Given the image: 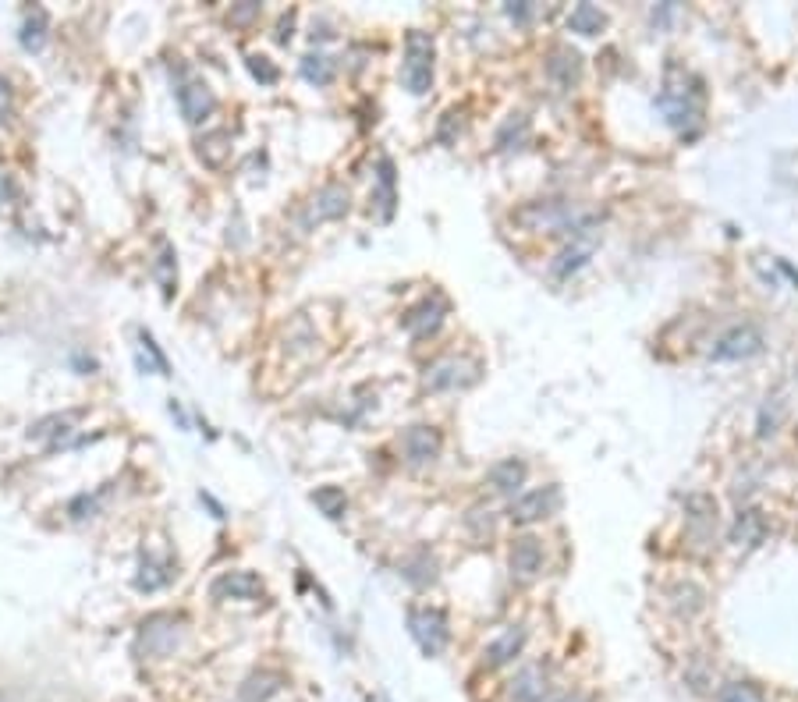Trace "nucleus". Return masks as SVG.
Wrapping results in <instances>:
<instances>
[{
    "mask_svg": "<svg viewBox=\"0 0 798 702\" xmlns=\"http://www.w3.org/2000/svg\"><path fill=\"white\" fill-rule=\"evenodd\" d=\"M401 578L412 582V585H430L437 578V557L430 550H419L412 561L401 564Z\"/></svg>",
    "mask_w": 798,
    "mask_h": 702,
    "instance_id": "obj_30",
    "label": "nucleus"
},
{
    "mask_svg": "<svg viewBox=\"0 0 798 702\" xmlns=\"http://www.w3.org/2000/svg\"><path fill=\"white\" fill-rule=\"evenodd\" d=\"M692 75L681 67V64H668V71H664V93L657 96V103H660V110L668 114V121L678 131H689L692 135V128L700 131V121H702V89H700V78L692 82V86H685Z\"/></svg>",
    "mask_w": 798,
    "mask_h": 702,
    "instance_id": "obj_1",
    "label": "nucleus"
},
{
    "mask_svg": "<svg viewBox=\"0 0 798 702\" xmlns=\"http://www.w3.org/2000/svg\"><path fill=\"white\" fill-rule=\"evenodd\" d=\"M472 383H479V366L472 358H444L437 366L426 369L422 387L426 390H469Z\"/></svg>",
    "mask_w": 798,
    "mask_h": 702,
    "instance_id": "obj_7",
    "label": "nucleus"
},
{
    "mask_svg": "<svg viewBox=\"0 0 798 702\" xmlns=\"http://www.w3.org/2000/svg\"><path fill=\"white\" fill-rule=\"evenodd\" d=\"M401 454L412 469H422V465H433L437 454H440V433L433 426H409L401 433Z\"/></svg>",
    "mask_w": 798,
    "mask_h": 702,
    "instance_id": "obj_10",
    "label": "nucleus"
},
{
    "mask_svg": "<svg viewBox=\"0 0 798 702\" xmlns=\"http://www.w3.org/2000/svg\"><path fill=\"white\" fill-rule=\"evenodd\" d=\"M543 692H546V667H543V664H529V667H522L514 674V681H511V688H508V699L540 702Z\"/></svg>",
    "mask_w": 798,
    "mask_h": 702,
    "instance_id": "obj_18",
    "label": "nucleus"
},
{
    "mask_svg": "<svg viewBox=\"0 0 798 702\" xmlns=\"http://www.w3.org/2000/svg\"><path fill=\"white\" fill-rule=\"evenodd\" d=\"M185 635V621L174 617V614H150L142 625H139V635H135V656H171L178 649V642Z\"/></svg>",
    "mask_w": 798,
    "mask_h": 702,
    "instance_id": "obj_3",
    "label": "nucleus"
},
{
    "mask_svg": "<svg viewBox=\"0 0 798 702\" xmlns=\"http://www.w3.org/2000/svg\"><path fill=\"white\" fill-rule=\"evenodd\" d=\"M15 110V96H11V82L0 75V121H7Z\"/></svg>",
    "mask_w": 798,
    "mask_h": 702,
    "instance_id": "obj_37",
    "label": "nucleus"
},
{
    "mask_svg": "<svg viewBox=\"0 0 798 702\" xmlns=\"http://www.w3.org/2000/svg\"><path fill=\"white\" fill-rule=\"evenodd\" d=\"M139 369L142 373H157V377H171V362L160 351V345L153 341L150 330H139Z\"/></svg>",
    "mask_w": 798,
    "mask_h": 702,
    "instance_id": "obj_24",
    "label": "nucleus"
},
{
    "mask_svg": "<svg viewBox=\"0 0 798 702\" xmlns=\"http://www.w3.org/2000/svg\"><path fill=\"white\" fill-rule=\"evenodd\" d=\"M96 508H99V497H89V493H82V497H75V501H71V518H75V521H82V518H93L96 514Z\"/></svg>",
    "mask_w": 798,
    "mask_h": 702,
    "instance_id": "obj_36",
    "label": "nucleus"
},
{
    "mask_svg": "<svg viewBox=\"0 0 798 702\" xmlns=\"http://www.w3.org/2000/svg\"><path fill=\"white\" fill-rule=\"evenodd\" d=\"M47 32H50V18L43 7H32L22 22V32H18V43L29 50V54H39L47 46Z\"/></svg>",
    "mask_w": 798,
    "mask_h": 702,
    "instance_id": "obj_23",
    "label": "nucleus"
},
{
    "mask_svg": "<svg viewBox=\"0 0 798 702\" xmlns=\"http://www.w3.org/2000/svg\"><path fill=\"white\" fill-rule=\"evenodd\" d=\"M486 482L497 490V493H514L522 482H525V465L518 461V458H504V461H497V465H490V472H486Z\"/></svg>",
    "mask_w": 798,
    "mask_h": 702,
    "instance_id": "obj_22",
    "label": "nucleus"
},
{
    "mask_svg": "<svg viewBox=\"0 0 798 702\" xmlns=\"http://www.w3.org/2000/svg\"><path fill=\"white\" fill-rule=\"evenodd\" d=\"M401 82L412 96H426L433 86V36L430 32H409L405 36V64Z\"/></svg>",
    "mask_w": 798,
    "mask_h": 702,
    "instance_id": "obj_4",
    "label": "nucleus"
},
{
    "mask_svg": "<svg viewBox=\"0 0 798 702\" xmlns=\"http://www.w3.org/2000/svg\"><path fill=\"white\" fill-rule=\"evenodd\" d=\"M210 596L213 600H255L263 596V582L253 572H223L221 578H213Z\"/></svg>",
    "mask_w": 798,
    "mask_h": 702,
    "instance_id": "obj_12",
    "label": "nucleus"
},
{
    "mask_svg": "<svg viewBox=\"0 0 798 702\" xmlns=\"http://www.w3.org/2000/svg\"><path fill=\"white\" fill-rule=\"evenodd\" d=\"M18 199V181H15V174H4L0 170V202H15Z\"/></svg>",
    "mask_w": 798,
    "mask_h": 702,
    "instance_id": "obj_39",
    "label": "nucleus"
},
{
    "mask_svg": "<svg viewBox=\"0 0 798 702\" xmlns=\"http://www.w3.org/2000/svg\"><path fill=\"white\" fill-rule=\"evenodd\" d=\"M351 206V195L345 185H337V181H330V185H323L316 191V199H313V206H309V223H319V221H337V217H345Z\"/></svg>",
    "mask_w": 798,
    "mask_h": 702,
    "instance_id": "obj_14",
    "label": "nucleus"
},
{
    "mask_svg": "<svg viewBox=\"0 0 798 702\" xmlns=\"http://www.w3.org/2000/svg\"><path fill=\"white\" fill-rule=\"evenodd\" d=\"M302 78L313 86H330L334 82V61L326 54H306L302 57Z\"/></svg>",
    "mask_w": 798,
    "mask_h": 702,
    "instance_id": "obj_32",
    "label": "nucleus"
},
{
    "mask_svg": "<svg viewBox=\"0 0 798 702\" xmlns=\"http://www.w3.org/2000/svg\"><path fill=\"white\" fill-rule=\"evenodd\" d=\"M195 153L206 167H223L231 157V131L227 128H213L195 142Z\"/></svg>",
    "mask_w": 798,
    "mask_h": 702,
    "instance_id": "obj_20",
    "label": "nucleus"
},
{
    "mask_svg": "<svg viewBox=\"0 0 798 702\" xmlns=\"http://www.w3.org/2000/svg\"><path fill=\"white\" fill-rule=\"evenodd\" d=\"M249 64V71H253V78H259L263 86H274L277 78H281V71H277V64H270V57H263V54H249L245 57Z\"/></svg>",
    "mask_w": 798,
    "mask_h": 702,
    "instance_id": "obj_35",
    "label": "nucleus"
},
{
    "mask_svg": "<svg viewBox=\"0 0 798 702\" xmlns=\"http://www.w3.org/2000/svg\"><path fill=\"white\" fill-rule=\"evenodd\" d=\"M409 632H412V638L426 656H440L447 649V642H451L447 614L440 606H412L409 610Z\"/></svg>",
    "mask_w": 798,
    "mask_h": 702,
    "instance_id": "obj_5",
    "label": "nucleus"
},
{
    "mask_svg": "<svg viewBox=\"0 0 798 702\" xmlns=\"http://www.w3.org/2000/svg\"><path fill=\"white\" fill-rule=\"evenodd\" d=\"M373 202L380 206V221L394 217V206H398V174H394V160L380 157L377 163V191H373Z\"/></svg>",
    "mask_w": 798,
    "mask_h": 702,
    "instance_id": "obj_19",
    "label": "nucleus"
},
{
    "mask_svg": "<svg viewBox=\"0 0 798 702\" xmlns=\"http://www.w3.org/2000/svg\"><path fill=\"white\" fill-rule=\"evenodd\" d=\"M504 11H508L511 22H518V26H525V22L533 18V4H525V0H518V4H508Z\"/></svg>",
    "mask_w": 798,
    "mask_h": 702,
    "instance_id": "obj_38",
    "label": "nucleus"
},
{
    "mask_svg": "<svg viewBox=\"0 0 798 702\" xmlns=\"http://www.w3.org/2000/svg\"><path fill=\"white\" fill-rule=\"evenodd\" d=\"M253 15H259V4H253V0H249L245 7H238V11H234V22H249Z\"/></svg>",
    "mask_w": 798,
    "mask_h": 702,
    "instance_id": "obj_40",
    "label": "nucleus"
},
{
    "mask_svg": "<svg viewBox=\"0 0 798 702\" xmlns=\"http://www.w3.org/2000/svg\"><path fill=\"white\" fill-rule=\"evenodd\" d=\"M511 572L525 582L543 572V542L536 536H518L511 542Z\"/></svg>",
    "mask_w": 798,
    "mask_h": 702,
    "instance_id": "obj_16",
    "label": "nucleus"
},
{
    "mask_svg": "<svg viewBox=\"0 0 798 702\" xmlns=\"http://www.w3.org/2000/svg\"><path fill=\"white\" fill-rule=\"evenodd\" d=\"M763 351V334L760 326L752 323H738V326H728L713 345H710V358L713 362H741V358H752Z\"/></svg>",
    "mask_w": 798,
    "mask_h": 702,
    "instance_id": "obj_6",
    "label": "nucleus"
},
{
    "mask_svg": "<svg viewBox=\"0 0 798 702\" xmlns=\"http://www.w3.org/2000/svg\"><path fill=\"white\" fill-rule=\"evenodd\" d=\"M557 702H589V699H586V696H561Z\"/></svg>",
    "mask_w": 798,
    "mask_h": 702,
    "instance_id": "obj_42",
    "label": "nucleus"
},
{
    "mask_svg": "<svg viewBox=\"0 0 798 702\" xmlns=\"http://www.w3.org/2000/svg\"><path fill=\"white\" fill-rule=\"evenodd\" d=\"M568 29L578 36H596L606 29V15L596 4H578L572 15H568Z\"/></svg>",
    "mask_w": 798,
    "mask_h": 702,
    "instance_id": "obj_28",
    "label": "nucleus"
},
{
    "mask_svg": "<svg viewBox=\"0 0 798 702\" xmlns=\"http://www.w3.org/2000/svg\"><path fill=\"white\" fill-rule=\"evenodd\" d=\"M171 578H174L171 564H160V561H153V557L146 553V557L139 561V572H135V589H139V593H157Z\"/></svg>",
    "mask_w": 798,
    "mask_h": 702,
    "instance_id": "obj_25",
    "label": "nucleus"
},
{
    "mask_svg": "<svg viewBox=\"0 0 798 702\" xmlns=\"http://www.w3.org/2000/svg\"><path fill=\"white\" fill-rule=\"evenodd\" d=\"M309 501H313L330 521H341V518L348 514V497H345L341 486H316V490L309 493Z\"/></svg>",
    "mask_w": 798,
    "mask_h": 702,
    "instance_id": "obj_27",
    "label": "nucleus"
},
{
    "mask_svg": "<svg viewBox=\"0 0 798 702\" xmlns=\"http://www.w3.org/2000/svg\"><path fill=\"white\" fill-rule=\"evenodd\" d=\"M720 702H766V699L752 681H728L720 688Z\"/></svg>",
    "mask_w": 798,
    "mask_h": 702,
    "instance_id": "obj_34",
    "label": "nucleus"
},
{
    "mask_svg": "<svg viewBox=\"0 0 798 702\" xmlns=\"http://www.w3.org/2000/svg\"><path fill=\"white\" fill-rule=\"evenodd\" d=\"M596 245H600V227L596 223H589L586 231H578V234H572V242L557 253V259H554V266H550V274L561 281V277H572L575 270H582L586 263H589V255L596 253Z\"/></svg>",
    "mask_w": 798,
    "mask_h": 702,
    "instance_id": "obj_9",
    "label": "nucleus"
},
{
    "mask_svg": "<svg viewBox=\"0 0 798 702\" xmlns=\"http://www.w3.org/2000/svg\"><path fill=\"white\" fill-rule=\"evenodd\" d=\"M71 422L75 415H50V418H39L29 429V440H47L50 447H57L71 433Z\"/></svg>",
    "mask_w": 798,
    "mask_h": 702,
    "instance_id": "obj_29",
    "label": "nucleus"
},
{
    "mask_svg": "<svg viewBox=\"0 0 798 702\" xmlns=\"http://www.w3.org/2000/svg\"><path fill=\"white\" fill-rule=\"evenodd\" d=\"M153 274H157L163 294L171 298L174 281H178V263H174V249H171V242H167V238H160V255H157V263H153Z\"/></svg>",
    "mask_w": 798,
    "mask_h": 702,
    "instance_id": "obj_31",
    "label": "nucleus"
},
{
    "mask_svg": "<svg viewBox=\"0 0 798 702\" xmlns=\"http://www.w3.org/2000/svg\"><path fill=\"white\" fill-rule=\"evenodd\" d=\"M522 645H525V628H508L504 635L493 638L486 645V664L490 667H504V664H511L522 653Z\"/></svg>",
    "mask_w": 798,
    "mask_h": 702,
    "instance_id": "obj_21",
    "label": "nucleus"
},
{
    "mask_svg": "<svg viewBox=\"0 0 798 702\" xmlns=\"http://www.w3.org/2000/svg\"><path fill=\"white\" fill-rule=\"evenodd\" d=\"M561 501H565V497H561V486L550 482V486L529 490L525 497H518L508 508V518L514 525H533V521H540V518L557 514V511H561Z\"/></svg>",
    "mask_w": 798,
    "mask_h": 702,
    "instance_id": "obj_8",
    "label": "nucleus"
},
{
    "mask_svg": "<svg viewBox=\"0 0 798 702\" xmlns=\"http://www.w3.org/2000/svg\"><path fill=\"white\" fill-rule=\"evenodd\" d=\"M447 316V298L444 294H433V298H426V302H419L412 313H405V330L412 334V337H430Z\"/></svg>",
    "mask_w": 798,
    "mask_h": 702,
    "instance_id": "obj_13",
    "label": "nucleus"
},
{
    "mask_svg": "<svg viewBox=\"0 0 798 702\" xmlns=\"http://www.w3.org/2000/svg\"><path fill=\"white\" fill-rule=\"evenodd\" d=\"M546 75H550V82H554L561 93L575 89L578 78H582V54L572 50V46H557V50L550 54V61H546Z\"/></svg>",
    "mask_w": 798,
    "mask_h": 702,
    "instance_id": "obj_15",
    "label": "nucleus"
},
{
    "mask_svg": "<svg viewBox=\"0 0 798 702\" xmlns=\"http://www.w3.org/2000/svg\"><path fill=\"white\" fill-rule=\"evenodd\" d=\"M178 110H181V118L189 125H202L217 110V96H213V89L206 82L192 78L185 86H178Z\"/></svg>",
    "mask_w": 798,
    "mask_h": 702,
    "instance_id": "obj_11",
    "label": "nucleus"
},
{
    "mask_svg": "<svg viewBox=\"0 0 798 702\" xmlns=\"http://www.w3.org/2000/svg\"><path fill=\"white\" fill-rule=\"evenodd\" d=\"M291 26H295V15L281 18V29H277V43H287V39H291Z\"/></svg>",
    "mask_w": 798,
    "mask_h": 702,
    "instance_id": "obj_41",
    "label": "nucleus"
},
{
    "mask_svg": "<svg viewBox=\"0 0 798 702\" xmlns=\"http://www.w3.org/2000/svg\"><path fill=\"white\" fill-rule=\"evenodd\" d=\"M514 221L522 223V227H533V231H561V234H578V231H586L589 223H596L593 213L578 210L572 202H554V199L522 206V210L514 213Z\"/></svg>",
    "mask_w": 798,
    "mask_h": 702,
    "instance_id": "obj_2",
    "label": "nucleus"
},
{
    "mask_svg": "<svg viewBox=\"0 0 798 702\" xmlns=\"http://www.w3.org/2000/svg\"><path fill=\"white\" fill-rule=\"evenodd\" d=\"M281 688H285L281 670H255L238 685V702H270Z\"/></svg>",
    "mask_w": 798,
    "mask_h": 702,
    "instance_id": "obj_17",
    "label": "nucleus"
},
{
    "mask_svg": "<svg viewBox=\"0 0 798 702\" xmlns=\"http://www.w3.org/2000/svg\"><path fill=\"white\" fill-rule=\"evenodd\" d=\"M766 536V518L760 514V511H741L738 514V521H734V532H731V540L738 542V546H760Z\"/></svg>",
    "mask_w": 798,
    "mask_h": 702,
    "instance_id": "obj_26",
    "label": "nucleus"
},
{
    "mask_svg": "<svg viewBox=\"0 0 798 702\" xmlns=\"http://www.w3.org/2000/svg\"><path fill=\"white\" fill-rule=\"evenodd\" d=\"M511 139H514V142H525V139H529V121H525V114H511L508 121L501 125L497 146H501V150H511Z\"/></svg>",
    "mask_w": 798,
    "mask_h": 702,
    "instance_id": "obj_33",
    "label": "nucleus"
}]
</instances>
